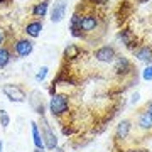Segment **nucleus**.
Here are the masks:
<instances>
[{
	"label": "nucleus",
	"mask_w": 152,
	"mask_h": 152,
	"mask_svg": "<svg viewBox=\"0 0 152 152\" xmlns=\"http://www.w3.org/2000/svg\"><path fill=\"white\" fill-rule=\"evenodd\" d=\"M69 110V98L63 95V93H56L51 96V102H49V112L53 117H63L64 113H68Z\"/></svg>",
	"instance_id": "f257e3e1"
},
{
	"label": "nucleus",
	"mask_w": 152,
	"mask_h": 152,
	"mask_svg": "<svg viewBox=\"0 0 152 152\" xmlns=\"http://www.w3.org/2000/svg\"><path fill=\"white\" fill-rule=\"evenodd\" d=\"M2 93H4L10 102H15V103H22V102H26V98H27L26 91H24L20 86L12 85V83L4 85V86H2Z\"/></svg>",
	"instance_id": "f03ea898"
},
{
	"label": "nucleus",
	"mask_w": 152,
	"mask_h": 152,
	"mask_svg": "<svg viewBox=\"0 0 152 152\" xmlns=\"http://www.w3.org/2000/svg\"><path fill=\"white\" fill-rule=\"evenodd\" d=\"M41 129H42L41 135H42L44 149H48V151H54V149H58V139H56L54 132H53V129H51V125H49L44 118H42V125H41Z\"/></svg>",
	"instance_id": "7ed1b4c3"
},
{
	"label": "nucleus",
	"mask_w": 152,
	"mask_h": 152,
	"mask_svg": "<svg viewBox=\"0 0 152 152\" xmlns=\"http://www.w3.org/2000/svg\"><path fill=\"white\" fill-rule=\"evenodd\" d=\"M80 29H81V34H90L95 32L98 29V17L93 14V12H88V14H81V22H80Z\"/></svg>",
	"instance_id": "20e7f679"
},
{
	"label": "nucleus",
	"mask_w": 152,
	"mask_h": 152,
	"mask_svg": "<svg viewBox=\"0 0 152 152\" xmlns=\"http://www.w3.org/2000/svg\"><path fill=\"white\" fill-rule=\"evenodd\" d=\"M66 9H68V0H54L53 12H51V22L59 24L66 17Z\"/></svg>",
	"instance_id": "39448f33"
},
{
	"label": "nucleus",
	"mask_w": 152,
	"mask_h": 152,
	"mask_svg": "<svg viewBox=\"0 0 152 152\" xmlns=\"http://www.w3.org/2000/svg\"><path fill=\"white\" fill-rule=\"evenodd\" d=\"M117 58V53L112 46H102L95 51V59L100 63H112Z\"/></svg>",
	"instance_id": "423d86ee"
},
{
	"label": "nucleus",
	"mask_w": 152,
	"mask_h": 152,
	"mask_svg": "<svg viewBox=\"0 0 152 152\" xmlns=\"http://www.w3.org/2000/svg\"><path fill=\"white\" fill-rule=\"evenodd\" d=\"M32 49H34V42L29 41V39H19V41H15V44H14V51H15V54L20 56V58H27V56L32 53Z\"/></svg>",
	"instance_id": "0eeeda50"
},
{
	"label": "nucleus",
	"mask_w": 152,
	"mask_h": 152,
	"mask_svg": "<svg viewBox=\"0 0 152 152\" xmlns=\"http://www.w3.org/2000/svg\"><path fill=\"white\" fill-rule=\"evenodd\" d=\"M132 69V63L129 61V58H125V56H120L115 59V66H113V71L117 75H127V73H130Z\"/></svg>",
	"instance_id": "6e6552de"
},
{
	"label": "nucleus",
	"mask_w": 152,
	"mask_h": 152,
	"mask_svg": "<svg viewBox=\"0 0 152 152\" xmlns=\"http://www.w3.org/2000/svg\"><path fill=\"white\" fill-rule=\"evenodd\" d=\"M130 129H132V124L129 120H122L118 125H117V130H115V139L117 140H125L129 134H130Z\"/></svg>",
	"instance_id": "1a4fd4ad"
},
{
	"label": "nucleus",
	"mask_w": 152,
	"mask_h": 152,
	"mask_svg": "<svg viewBox=\"0 0 152 152\" xmlns=\"http://www.w3.org/2000/svg\"><path fill=\"white\" fill-rule=\"evenodd\" d=\"M24 32L27 34L29 37H39L41 32H42V22L41 20L29 22L27 26H26V29H24Z\"/></svg>",
	"instance_id": "9d476101"
},
{
	"label": "nucleus",
	"mask_w": 152,
	"mask_h": 152,
	"mask_svg": "<svg viewBox=\"0 0 152 152\" xmlns=\"http://www.w3.org/2000/svg\"><path fill=\"white\" fill-rule=\"evenodd\" d=\"M48 9H49V2L48 0H41V2H37V4L32 7L31 12H32L34 17H44L48 14Z\"/></svg>",
	"instance_id": "9b49d317"
},
{
	"label": "nucleus",
	"mask_w": 152,
	"mask_h": 152,
	"mask_svg": "<svg viewBox=\"0 0 152 152\" xmlns=\"http://www.w3.org/2000/svg\"><path fill=\"white\" fill-rule=\"evenodd\" d=\"M135 56L139 61H145V63H151L152 61V48L149 46H142L135 51Z\"/></svg>",
	"instance_id": "f8f14e48"
},
{
	"label": "nucleus",
	"mask_w": 152,
	"mask_h": 152,
	"mask_svg": "<svg viewBox=\"0 0 152 152\" xmlns=\"http://www.w3.org/2000/svg\"><path fill=\"white\" fill-rule=\"evenodd\" d=\"M31 130H32V139H34V145L36 149H44V142H42V135H41V132H39V127L36 122L31 124Z\"/></svg>",
	"instance_id": "ddd939ff"
},
{
	"label": "nucleus",
	"mask_w": 152,
	"mask_h": 152,
	"mask_svg": "<svg viewBox=\"0 0 152 152\" xmlns=\"http://www.w3.org/2000/svg\"><path fill=\"white\" fill-rule=\"evenodd\" d=\"M139 125H140V129H144V130H152V115L147 110L139 115Z\"/></svg>",
	"instance_id": "4468645a"
},
{
	"label": "nucleus",
	"mask_w": 152,
	"mask_h": 152,
	"mask_svg": "<svg viewBox=\"0 0 152 152\" xmlns=\"http://www.w3.org/2000/svg\"><path fill=\"white\" fill-rule=\"evenodd\" d=\"M80 48L76 46V44H68L64 49V58L66 59H76V58H80Z\"/></svg>",
	"instance_id": "2eb2a0df"
},
{
	"label": "nucleus",
	"mask_w": 152,
	"mask_h": 152,
	"mask_svg": "<svg viewBox=\"0 0 152 152\" xmlns=\"http://www.w3.org/2000/svg\"><path fill=\"white\" fill-rule=\"evenodd\" d=\"M10 58H12L10 51H9L5 46H2V48H0V68H5V66L10 63Z\"/></svg>",
	"instance_id": "dca6fc26"
},
{
	"label": "nucleus",
	"mask_w": 152,
	"mask_h": 152,
	"mask_svg": "<svg viewBox=\"0 0 152 152\" xmlns=\"http://www.w3.org/2000/svg\"><path fill=\"white\" fill-rule=\"evenodd\" d=\"M48 73H49V68H48V66L39 68V71L36 73V80H37V81H44V80H46V76H48Z\"/></svg>",
	"instance_id": "f3484780"
},
{
	"label": "nucleus",
	"mask_w": 152,
	"mask_h": 152,
	"mask_svg": "<svg viewBox=\"0 0 152 152\" xmlns=\"http://www.w3.org/2000/svg\"><path fill=\"white\" fill-rule=\"evenodd\" d=\"M9 124H10V117L7 115L5 110H0V125H2L4 129H7V127H9Z\"/></svg>",
	"instance_id": "a211bd4d"
},
{
	"label": "nucleus",
	"mask_w": 152,
	"mask_h": 152,
	"mask_svg": "<svg viewBox=\"0 0 152 152\" xmlns=\"http://www.w3.org/2000/svg\"><path fill=\"white\" fill-rule=\"evenodd\" d=\"M142 78H144L145 81H152V64H149L145 69L142 71Z\"/></svg>",
	"instance_id": "6ab92c4d"
},
{
	"label": "nucleus",
	"mask_w": 152,
	"mask_h": 152,
	"mask_svg": "<svg viewBox=\"0 0 152 152\" xmlns=\"http://www.w3.org/2000/svg\"><path fill=\"white\" fill-rule=\"evenodd\" d=\"M120 39H122L127 46H130V31H124V32L120 34Z\"/></svg>",
	"instance_id": "aec40b11"
},
{
	"label": "nucleus",
	"mask_w": 152,
	"mask_h": 152,
	"mask_svg": "<svg viewBox=\"0 0 152 152\" xmlns=\"http://www.w3.org/2000/svg\"><path fill=\"white\" fill-rule=\"evenodd\" d=\"M4 42H5V31L0 29V48H2V44Z\"/></svg>",
	"instance_id": "412c9836"
},
{
	"label": "nucleus",
	"mask_w": 152,
	"mask_h": 152,
	"mask_svg": "<svg viewBox=\"0 0 152 152\" xmlns=\"http://www.w3.org/2000/svg\"><path fill=\"white\" fill-rule=\"evenodd\" d=\"M90 2H91V4H96V5H105L108 0H90Z\"/></svg>",
	"instance_id": "4be33fe9"
},
{
	"label": "nucleus",
	"mask_w": 152,
	"mask_h": 152,
	"mask_svg": "<svg viewBox=\"0 0 152 152\" xmlns=\"http://www.w3.org/2000/svg\"><path fill=\"white\" fill-rule=\"evenodd\" d=\"M139 98H140V95H139V93H134V95H132V103H137V102H139Z\"/></svg>",
	"instance_id": "5701e85b"
},
{
	"label": "nucleus",
	"mask_w": 152,
	"mask_h": 152,
	"mask_svg": "<svg viewBox=\"0 0 152 152\" xmlns=\"http://www.w3.org/2000/svg\"><path fill=\"white\" fill-rule=\"evenodd\" d=\"M147 112H149V113L152 115V102H151V103H149V107H147Z\"/></svg>",
	"instance_id": "b1692460"
},
{
	"label": "nucleus",
	"mask_w": 152,
	"mask_h": 152,
	"mask_svg": "<svg viewBox=\"0 0 152 152\" xmlns=\"http://www.w3.org/2000/svg\"><path fill=\"white\" fill-rule=\"evenodd\" d=\"M2 149H4V142L0 140V152H2Z\"/></svg>",
	"instance_id": "393cba45"
},
{
	"label": "nucleus",
	"mask_w": 152,
	"mask_h": 152,
	"mask_svg": "<svg viewBox=\"0 0 152 152\" xmlns=\"http://www.w3.org/2000/svg\"><path fill=\"white\" fill-rule=\"evenodd\" d=\"M34 152H44V149H36Z\"/></svg>",
	"instance_id": "a878e982"
},
{
	"label": "nucleus",
	"mask_w": 152,
	"mask_h": 152,
	"mask_svg": "<svg viewBox=\"0 0 152 152\" xmlns=\"http://www.w3.org/2000/svg\"><path fill=\"white\" fill-rule=\"evenodd\" d=\"M5 2H7V0H0V4H5Z\"/></svg>",
	"instance_id": "bb28decb"
}]
</instances>
